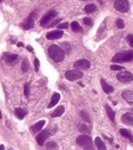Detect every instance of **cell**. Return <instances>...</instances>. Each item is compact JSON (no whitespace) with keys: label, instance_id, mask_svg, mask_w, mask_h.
I'll return each instance as SVG.
<instances>
[{"label":"cell","instance_id":"6da1fadb","mask_svg":"<svg viewBox=\"0 0 133 150\" xmlns=\"http://www.w3.org/2000/svg\"><path fill=\"white\" fill-rule=\"evenodd\" d=\"M48 54H49V57L51 59L56 63L62 62L65 58L64 50L61 49V48H59L56 45H51L50 47L48 48Z\"/></svg>","mask_w":133,"mask_h":150},{"label":"cell","instance_id":"7a4b0ae2","mask_svg":"<svg viewBox=\"0 0 133 150\" xmlns=\"http://www.w3.org/2000/svg\"><path fill=\"white\" fill-rule=\"evenodd\" d=\"M133 60V51H127V52H120L112 58L113 63H126Z\"/></svg>","mask_w":133,"mask_h":150},{"label":"cell","instance_id":"3957f363","mask_svg":"<svg viewBox=\"0 0 133 150\" xmlns=\"http://www.w3.org/2000/svg\"><path fill=\"white\" fill-rule=\"evenodd\" d=\"M76 142L79 146L83 147L84 149H92L93 145H92V139L90 136L88 135H81L78 136L76 139Z\"/></svg>","mask_w":133,"mask_h":150},{"label":"cell","instance_id":"277c9868","mask_svg":"<svg viewBox=\"0 0 133 150\" xmlns=\"http://www.w3.org/2000/svg\"><path fill=\"white\" fill-rule=\"evenodd\" d=\"M114 8L117 11L125 13L129 10V3L127 0H116L114 3Z\"/></svg>","mask_w":133,"mask_h":150},{"label":"cell","instance_id":"5b68a950","mask_svg":"<svg viewBox=\"0 0 133 150\" xmlns=\"http://www.w3.org/2000/svg\"><path fill=\"white\" fill-rule=\"evenodd\" d=\"M56 15H57V12L54 11V10H51V11H49L47 14H45L42 17V19L40 20V25H42V26H48V23L53 18H55Z\"/></svg>","mask_w":133,"mask_h":150},{"label":"cell","instance_id":"8992f818","mask_svg":"<svg viewBox=\"0 0 133 150\" xmlns=\"http://www.w3.org/2000/svg\"><path fill=\"white\" fill-rule=\"evenodd\" d=\"M90 66H91V64L88 60L81 59L74 64V68L78 71H85V70H88V69L90 68Z\"/></svg>","mask_w":133,"mask_h":150},{"label":"cell","instance_id":"52a82bcc","mask_svg":"<svg viewBox=\"0 0 133 150\" xmlns=\"http://www.w3.org/2000/svg\"><path fill=\"white\" fill-rule=\"evenodd\" d=\"M82 77H83V74L80 71H68V72L65 73V78L68 81H75Z\"/></svg>","mask_w":133,"mask_h":150},{"label":"cell","instance_id":"ba28073f","mask_svg":"<svg viewBox=\"0 0 133 150\" xmlns=\"http://www.w3.org/2000/svg\"><path fill=\"white\" fill-rule=\"evenodd\" d=\"M117 80L122 83H129L133 81V75L129 72H122L117 75Z\"/></svg>","mask_w":133,"mask_h":150},{"label":"cell","instance_id":"9c48e42d","mask_svg":"<svg viewBox=\"0 0 133 150\" xmlns=\"http://www.w3.org/2000/svg\"><path fill=\"white\" fill-rule=\"evenodd\" d=\"M34 15L35 12H33V13L29 15V17L26 19V21L22 23V28H24L25 30H28V29H31L34 26Z\"/></svg>","mask_w":133,"mask_h":150},{"label":"cell","instance_id":"30bf717a","mask_svg":"<svg viewBox=\"0 0 133 150\" xmlns=\"http://www.w3.org/2000/svg\"><path fill=\"white\" fill-rule=\"evenodd\" d=\"M49 134H50V132L48 130H43L42 132H40L36 136V140L38 142V144H39V145H44V142L46 139L48 138Z\"/></svg>","mask_w":133,"mask_h":150},{"label":"cell","instance_id":"8fae6325","mask_svg":"<svg viewBox=\"0 0 133 150\" xmlns=\"http://www.w3.org/2000/svg\"><path fill=\"white\" fill-rule=\"evenodd\" d=\"M122 122L126 125H133V113L131 112H126L122 115Z\"/></svg>","mask_w":133,"mask_h":150},{"label":"cell","instance_id":"7c38bea8","mask_svg":"<svg viewBox=\"0 0 133 150\" xmlns=\"http://www.w3.org/2000/svg\"><path fill=\"white\" fill-rule=\"evenodd\" d=\"M62 36H63L62 31H51L46 35V38L48 40H56V39H60Z\"/></svg>","mask_w":133,"mask_h":150},{"label":"cell","instance_id":"4fadbf2b","mask_svg":"<svg viewBox=\"0 0 133 150\" xmlns=\"http://www.w3.org/2000/svg\"><path fill=\"white\" fill-rule=\"evenodd\" d=\"M122 98L125 101H127L130 105H133V91H125L122 93Z\"/></svg>","mask_w":133,"mask_h":150},{"label":"cell","instance_id":"5bb4252c","mask_svg":"<svg viewBox=\"0 0 133 150\" xmlns=\"http://www.w3.org/2000/svg\"><path fill=\"white\" fill-rule=\"evenodd\" d=\"M59 100H60V95H59V93H53L52 98H51V100H50L49 105H47V108H53V106H54L55 105H57L58 101H59Z\"/></svg>","mask_w":133,"mask_h":150},{"label":"cell","instance_id":"9a60e30c","mask_svg":"<svg viewBox=\"0 0 133 150\" xmlns=\"http://www.w3.org/2000/svg\"><path fill=\"white\" fill-rule=\"evenodd\" d=\"M44 124H45V120H40V121H38L37 123H35L34 125L31 126V132H32V133H36V132L40 131V130H41V129L43 128Z\"/></svg>","mask_w":133,"mask_h":150},{"label":"cell","instance_id":"2e32d148","mask_svg":"<svg viewBox=\"0 0 133 150\" xmlns=\"http://www.w3.org/2000/svg\"><path fill=\"white\" fill-rule=\"evenodd\" d=\"M101 86H102V90H103V91L105 93H112V91H114L113 86H109L108 83H106V81L104 80V79H102V80H101Z\"/></svg>","mask_w":133,"mask_h":150},{"label":"cell","instance_id":"e0dca14e","mask_svg":"<svg viewBox=\"0 0 133 150\" xmlns=\"http://www.w3.org/2000/svg\"><path fill=\"white\" fill-rule=\"evenodd\" d=\"M64 110L65 109H64V106L63 105L58 106V108L51 113V116H52V117H58V116H61L63 113H64Z\"/></svg>","mask_w":133,"mask_h":150},{"label":"cell","instance_id":"ac0fdd59","mask_svg":"<svg viewBox=\"0 0 133 150\" xmlns=\"http://www.w3.org/2000/svg\"><path fill=\"white\" fill-rule=\"evenodd\" d=\"M105 109H106V112H107L108 117L110 118V120L112 121V122H114L115 121V112L112 110V108L108 105H105Z\"/></svg>","mask_w":133,"mask_h":150},{"label":"cell","instance_id":"d6986e66","mask_svg":"<svg viewBox=\"0 0 133 150\" xmlns=\"http://www.w3.org/2000/svg\"><path fill=\"white\" fill-rule=\"evenodd\" d=\"M120 134L122 136H124L125 138L129 139L130 141H133V136L131 134V132L128 131V129H120Z\"/></svg>","mask_w":133,"mask_h":150},{"label":"cell","instance_id":"ffe728a7","mask_svg":"<svg viewBox=\"0 0 133 150\" xmlns=\"http://www.w3.org/2000/svg\"><path fill=\"white\" fill-rule=\"evenodd\" d=\"M95 144H96L97 148H98L99 150H105L106 149L105 144H104V142L101 140L100 137H96L95 138Z\"/></svg>","mask_w":133,"mask_h":150},{"label":"cell","instance_id":"44dd1931","mask_svg":"<svg viewBox=\"0 0 133 150\" xmlns=\"http://www.w3.org/2000/svg\"><path fill=\"white\" fill-rule=\"evenodd\" d=\"M97 10V7L95 4H88L85 6V9H84V11L86 12L87 14H90V13H93V12H95Z\"/></svg>","mask_w":133,"mask_h":150},{"label":"cell","instance_id":"7402d4cb","mask_svg":"<svg viewBox=\"0 0 133 150\" xmlns=\"http://www.w3.org/2000/svg\"><path fill=\"white\" fill-rule=\"evenodd\" d=\"M71 29H72V31L74 32H82V28H81V26L79 25V23L78 22H76V21H74L71 23Z\"/></svg>","mask_w":133,"mask_h":150},{"label":"cell","instance_id":"603a6c76","mask_svg":"<svg viewBox=\"0 0 133 150\" xmlns=\"http://www.w3.org/2000/svg\"><path fill=\"white\" fill-rule=\"evenodd\" d=\"M25 114H26V112H25V111L23 110L22 108H17L16 109H15V115H16L17 117H18L19 119H22V118H24Z\"/></svg>","mask_w":133,"mask_h":150},{"label":"cell","instance_id":"cb8c5ba5","mask_svg":"<svg viewBox=\"0 0 133 150\" xmlns=\"http://www.w3.org/2000/svg\"><path fill=\"white\" fill-rule=\"evenodd\" d=\"M18 59V56L17 55H14V54H11V55H8L6 58H5V60H6L7 63H14L15 61H17Z\"/></svg>","mask_w":133,"mask_h":150},{"label":"cell","instance_id":"d4e9b609","mask_svg":"<svg viewBox=\"0 0 133 150\" xmlns=\"http://www.w3.org/2000/svg\"><path fill=\"white\" fill-rule=\"evenodd\" d=\"M80 115H81V117L83 118V120H85V121H87V122H90V116L88 115V113L87 112H85V111H81L80 112Z\"/></svg>","mask_w":133,"mask_h":150},{"label":"cell","instance_id":"484cf974","mask_svg":"<svg viewBox=\"0 0 133 150\" xmlns=\"http://www.w3.org/2000/svg\"><path fill=\"white\" fill-rule=\"evenodd\" d=\"M46 147H47L48 149H57L58 148V146H57V144L55 143V142H48L47 144H46Z\"/></svg>","mask_w":133,"mask_h":150},{"label":"cell","instance_id":"4316f807","mask_svg":"<svg viewBox=\"0 0 133 150\" xmlns=\"http://www.w3.org/2000/svg\"><path fill=\"white\" fill-rule=\"evenodd\" d=\"M29 93H30V90H29V83H26L24 85V96L26 98H29Z\"/></svg>","mask_w":133,"mask_h":150},{"label":"cell","instance_id":"83f0119b","mask_svg":"<svg viewBox=\"0 0 133 150\" xmlns=\"http://www.w3.org/2000/svg\"><path fill=\"white\" fill-rule=\"evenodd\" d=\"M21 70L22 72H27L28 70H29V65H28V63L26 62V61H23L22 62V66H21Z\"/></svg>","mask_w":133,"mask_h":150},{"label":"cell","instance_id":"f1b7e54d","mask_svg":"<svg viewBox=\"0 0 133 150\" xmlns=\"http://www.w3.org/2000/svg\"><path fill=\"white\" fill-rule=\"evenodd\" d=\"M116 25L117 27L119 28V29H123V28L125 27V24H124V21L122 19H117L116 21Z\"/></svg>","mask_w":133,"mask_h":150},{"label":"cell","instance_id":"f546056e","mask_svg":"<svg viewBox=\"0 0 133 150\" xmlns=\"http://www.w3.org/2000/svg\"><path fill=\"white\" fill-rule=\"evenodd\" d=\"M83 22H84V24L87 25V26H92V25H93V21H92L90 18H84Z\"/></svg>","mask_w":133,"mask_h":150},{"label":"cell","instance_id":"4dcf8cb0","mask_svg":"<svg viewBox=\"0 0 133 150\" xmlns=\"http://www.w3.org/2000/svg\"><path fill=\"white\" fill-rule=\"evenodd\" d=\"M110 69H111V70H113V71H121V70H123V67H122V66L112 65L110 67Z\"/></svg>","mask_w":133,"mask_h":150},{"label":"cell","instance_id":"1f68e13d","mask_svg":"<svg viewBox=\"0 0 133 150\" xmlns=\"http://www.w3.org/2000/svg\"><path fill=\"white\" fill-rule=\"evenodd\" d=\"M79 130H80V131H84V132H88L89 131V128L86 125L80 124V125H79Z\"/></svg>","mask_w":133,"mask_h":150},{"label":"cell","instance_id":"d6a6232c","mask_svg":"<svg viewBox=\"0 0 133 150\" xmlns=\"http://www.w3.org/2000/svg\"><path fill=\"white\" fill-rule=\"evenodd\" d=\"M127 41H128V43H129V45L131 46V47L133 48V35H128V36H127Z\"/></svg>","mask_w":133,"mask_h":150},{"label":"cell","instance_id":"836d02e7","mask_svg":"<svg viewBox=\"0 0 133 150\" xmlns=\"http://www.w3.org/2000/svg\"><path fill=\"white\" fill-rule=\"evenodd\" d=\"M68 27V23H61V24L58 25V28H60V29H66V28Z\"/></svg>","mask_w":133,"mask_h":150},{"label":"cell","instance_id":"e575fe53","mask_svg":"<svg viewBox=\"0 0 133 150\" xmlns=\"http://www.w3.org/2000/svg\"><path fill=\"white\" fill-rule=\"evenodd\" d=\"M34 65H35V70L38 71V69H39V61H38V59L34 60Z\"/></svg>","mask_w":133,"mask_h":150},{"label":"cell","instance_id":"d590c367","mask_svg":"<svg viewBox=\"0 0 133 150\" xmlns=\"http://www.w3.org/2000/svg\"><path fill=\"white\" fill-rule=\"evenodd\" d=\"M27 49H28V51H29V52H32V48L30 47V46H27Z\"/></svg>","mask_w":133,"mask_h":150},{"label":"cell","instance_id":"8d00e7d4","mask_svg":"<svg viewBox=\"0 0 133 150\" xmlns=\"http://www.w3.org/2000/svg\"><path fill=\"white\" fill-rule=\"evenodd\" d=\"M22 43H18V44H17V46H18V47H22Z\"/></svg>","mask_w":133,"mask_h":150}]
</instances>
